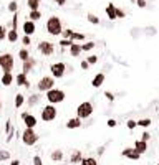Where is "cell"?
<instances>
[{
  "label": "cell",
  "mask_w": 159,
  "mask_h": 165,
  "mask_svg": "<svg viewBox=\"0 0 159 165\" xmlns=\"http://www.w3.org/2000/svg\"><path fill=\"white\" fill-rule=\"evenodd\" d=\"M53 2H55V3H57L58 7H63V5H65V3L68 2V0H53Z\"/></svg>",
  "instance_id": "obj_50"
},
{
  "label": "cell",
  "mask_w": 159,
  "mask_h": 165,
  "mask_svg": "<svg viewBox=\"0 0 159 165\" xmlns=\"http://www.w3.org/2000/svg\"><path fill=\"white\" fill-rule=\"evenodd\" d=\"M126 127H128L129 130H133V129L138 127V122H136L134 119H128V121H126Z\"/></svg>",
  "instance_id": "obj_38"
},
{
  "label": "cell",
  "mask_w": 159,
  "mask_h": 165,
  "mask_svg": "<svg viewBox=\"0 0 159 165\" xmlns=\"http://www.w3.org/2000/svg\"><path fill=\"white\" fill-rule=\"evenodd\" d=\"M78 165H99V164H98L96 157H83L81 162H80Z\"/></svg>",
  "instance_id": "obj_26"
},
{
  "label": "cell",
  "mask_w": 159,
  "mask_h": 165,
  "mask_svg": "<svg viewBox=\"0 0 159 165\" xmlns=\"http://www.w3.org/2000/svg\"><path fill=\"white\" fill-rule=\"evenodd\" d=\"M7 10L10 12V13H15V12H18V2H17V0H12L10 3L7 5Z\"/></svg>",
  "instance_id": "obj_33"
},
{
  "label": "cell",
  "mask_w": 159,
  "mask_h": 165,
  "mask_svg": "<svg viewBox=\"0 0 159 165\" xmlns=\"http://www.w3.org/2000/svg\"><path fill=\"white\" fill-rule=\"evenodd\" d=\"M33 165H43V160L40 155H33Z\"/></svg>",
  "instance_id": "obj_45"
},
{
  "label": "cell",
  "mask_w": 159,
  "mask_h": 165,
  "mask_svg": "<svg viewBox=\"0 0 159 165\" xmlns=\"http://www.w3.org/2000/svg\"><path fill=\"white\" fill-rule=\"evenodd\" d=\"M93 112H95V106H93L91 101H83V103L78 104V107H76V117L78 119L86 121V119H90L93 116Z\"/></svg>",
  "instance_id": "obj_5"
},
{
  "label": "cell",
  "mask_w": 159,
  "mask_h": 165,
  "mask_svg": "<svg viewBox=\"0 0 159 165\" xmlns=\"http://www.w3.org/2000/svg\"><path fill=\"white\" fill-rule=\"evenodd\" d=\"M71 43H73V41L70 40V38H60V46H62V48H68Z\"/></svg>",
  "instance_id": "obj_40"
},
{
  "label": "cell",
  "mask_w": 159,
  "mask_h": 165,
  "mask_svg": "<svg viewBox=\"0 0 159 165\" xmlns=\"http://www.w3.org/2000/svg\"><path fill=\"white\" fill-rule=\"evenodd\" d=\"M156 165H159V164H156Z\"/></svg>",
  "instance_id": "obj_54"
},
{
  "label": "cell",
  "mask_w": 159,
  "mask_h": 165,
  "mask_svg": "<svg viewBox=\"0 0 159 165\" xmlns=\"http://www.w3.org/2000/svg\"><path fill=\"white\" fill-rule=\"evenodd\" d=\"M70 40H71V41H76V43H81V41L86 40V36L83 35V33H80V31H73L71 36H70Z\"/></svg>",
  "instance_id": "obj_28"
},
{
  "label": "cell",
  "mask_w": 159,
  "mask_h": 165,
  "mask_svg": "<svg viewBox=\"0 0 159 165\" xmlns=\"http://www.w3.org/2000/svg\"><path fill=\"white\" fill-rule=\"evenodd\" d=\"M80 68H81V69H85V71H88V69H90V64H88L86 60H83V61L80 63Z\"/></svg>",
  "instance_id": "obj_48"
},
{
  "label": "cell",
  "mask_w": 159,
  "mask_h": 165,
  "mask_svg": "<svg viewBox=\"0 0 159 165\" xmlns=\"http://www.w3.org/2000/svg\"><path fill=\"white\" fill-rule=\"evenodd\" d=\"M86 61H88V64H90V66H93V64H96V63H98V56H96V55H88V56H86Z\"/></svg>",
  "instance_id": "obj_37"
},
{
  "label": "cell",
  "mask_w": 159,
  "mask_h": 165,
  "mask_svg": "<svg viewBox=\"0 0 159 165\" xmlns=\"http://www.w3.org/2000/svg\"><path fill=\"white\" fill-rule=\"evenodd\" d=\"M15 68V56L12 53H0V71L2 73H13Z\"/></svg>",
  "instance_id": "obj_4"
},
{
  "label": "cell",
  "mask_w": 159,
  "mask_h": 165,
  "mask_svg": "<svg viewBox=\"0 0 159 165\" xmlns=\"http://www.w3.org/2000/svg\"><path fill=\"white\" fill-rule=\"evenodd\" d=\"M65 125H67V129H70V130H73V129H80V127L83 125V121H81V119H78L76 116H75V117H70V119H68Z\"/></svg>",
  "instance_id": "obj_19"
},
{
  "label": "cell",
  "mask_w": 159,
  "mask_h": 165,
  "mask_svg": "<svg viewBox=\"0 0 159 165\" xmlns=\"http://www.w3.org/2000/svg\"><path fill=\"white\" fill-rule=\"evenodd\" d=\"M80 45H81V51H85V53L91 51L93 48L96 46V43H95V41H86V43H80Z\"/></svg>",
  "instance_id": "obj_32"
},
{
  "label": "cell",
  "mask_w": 159,
  "mask_h": 165,
  "mask_svg": "<svg viewBox=\"0 0 159 165\" xmlns=\"http://www.w3.org/2000/svg\"><path fill=\"white\" fill-rule=\"evenodd\" d=\"M138 122V127H143V129H148L149 125L153 124V121L149 117H143V119H139V121H136Z\"/></svg>",
  "instance_id": "obj_30"
},
{
  "label": "cell",
  "mask_w": 159,
  "mask_h": 165,
  "mask_svg": "<svg viewBox=\"0 0 159 165\" xmlns=\"http://www.w3.org/2000/svg\"><path fill=\"white\" fill-rule=\"evenodd\" d=\"M22 31H23V35L27 36H33L36 31V23L32 20H25L22 23Z\"/></svg>",
  "instance_id": "obj_12"
},
{
  "label": "cell",
  "mask_w": 159,
  "mask_h": 165,
  "mask_svg": "<svg viewBox=\"0 0 159 165\" xmlns=\"http://www.w3.org/2000/svg\"><path fill=\"white\" fill-rule=\"evenodd\" d=\"M15 84L18 86V88H25V89H30L32 84H30V79H28V74H25V73H18V74H15Z\"/></svg>",
  "instance_id": "obj_11"
},
{
  "label": "cell",
  "mask_w": 159,
  "mask_h": 165,
  "mask_svg": "<svg viewBox=\"0 0 159 165\" xmlns=\"http://www.w3.org/2000/svg\"><path fill=\"white\" fill-rule=\"evenodd\" d=\"M71 33H73L71 28H63V31H62L63 38H70V36H71Z\"/></svg>",
  "instance_id": "obj_43"
},
{
  "label": "cell",
  "mask_w": 159,
  "mask_h": 165,
  "mask_svg": "<svg viewBox=\"0 0 159 165\" xmlns=\"http://www.w3.org/2000/svg\"><path fill=\"white\" fill-rule=\"evenodd\" d=\"M133 147H134L136 150H138V152H139L141 155H143V154H146V150H148V142H144V140L138 139L136 142H134Z\"/></svg>",
  "instance_id": "obj_22"
},
{
  "label": "cell",
  "mask_w": 159,
  "mask_h": 165,
  "mask_svg": "<svg viewBox=\"0 0 159 165\" xmlns=\"http://www.w3.org/2000/svg\"><path fill=\"white\" fill-rule=\"evenodd\" d=\"M50 76L55 79H63L67 76V63L63 61H57L50 64Z\"/></svg>",
  "instance_id": "obj_8"
},
{
  "label": "cell",
  "mask_w": 159,
  "mask_h": 165,
  "mask_svg": "<svg viewBox=\"0 0 159 165\" xmlns=\"http://www.w3.org/2000/svg\"><path fill=\"white\" fill-rule=\"evenodd\" d=\"M103 152H104V147H99L98 149V155H103Z\"/></svg>",
  "instance_id": "obj_52"
},
{
  "label": "cell",
  "mask_w": 159,
  "mask_h": 165,
  "mask_svg": "<svg viewBox=\"0 0 159 165\" xmlns=\"http://www.w3.org/2000/svg\"><path fill=\"white\" fill-rule=\"evenodd\" d=\"M121 155H123V157H126V159H129V160H134V162L141 159V154H139L134 147H126V149H123Z\"/></svg>",
  "instance_id": "obj_16"
},
{
  "label": "cell",
  "mask_w": 159,
  "mask_h": 165,
  "mask_svg": "<svg viewBox=\"0 0 159 165\" xmlns=\"http://www.w3.org/2000/svg\"><path fill=\"white\" fill-rule=\"evenodd\" d=\"M36 50H38V53H40L41 56L50 58V56H53V55H55V43L46 41V40H41V41H38Z\"/></svg>",
  "instance_id": "obj_9"
},
{
  "label": "cell",
  "mask_w": 159,
  "mask_h": 165,
  "mask_svg": "<svg viewBox=\"0 0 159 165\" xmlns=\"http://www.w3.org/2000/svg\"><path fill=\"white\" fill-rule=\"evenodd\" d=\"M58 117V109L57 106H53V104H48L46 103L43 107L40 109V121L41 122H46V124H50V122H55Z\"/></svg>",
  "instance_id": "obj_3"
},
{
  "label": "cell",
  "mask_w": 159,
  "mask_h": 165,
  "mask_svg": "<svg viewBox=\"0 0 159 165\" xmlns=\"http://www.w3.org/2000/svg\"><path fill=\"white\" fill-rule=\"evenodd\" d=\"M106 125H108V127H116V125H118V121H116V119H108V121H106Z\"/></svg>",
  "instance_id": "obj_44"
},
{
  "label": "cell",
  "mask_w": 159,
  "mask_h": 165,
  "mask_svg": "<svg viewBox=\"0 0 159 165\" xmlns=\"http://www.w3.org/2000/svg\"><path fill=\"white\" fill-rule=\"evenodd\" d=\"M104 12H106V17H108L109 20H116V5L108 3L106 8H104Z\"/></svg>",
  "instance_id": "obj_23"
},
{
  "label": "cell",
  "mask_w": 159,
  "mask_h": 165,
  "mask_svg": "<svg viewBox=\"0 0 159 165\" xmlns=\"http://www.w3.org/2000/svg\"><path fill=\"white\" fill-rule=\"evenodd\" d=\"M35 68H36V60L33 56H30L28 60H25V61H22V73H25V74L32 73Z\"/></svg>",
  "instance_id": "obj_15"
},
{
  "label": "cell",
  "mask_w": 159,
  "mask_h": 165,
  "mask_svg": "<svg viewBox=\"0 0 159 165\" xmlns=\"http://www.w3.org/2000/svg\"><path fill=\"white\" fill-rule=\"evenodd\" d=\"M7 28L5 25H0V41H4V40H7Z\"/></svg>",
  "instance_id": "obj_39"
},
{
  "label": "cell",
  "mask_w": 159,
  "mask_h": 165,
  "mask_svg": "<svg viewBox=\"0 0 159 165\" xmlns=\"http://www.w3.org/2000/svg\"><path fill=\"white\" fill-rule=\"evenodd\" d=\"M18 40H20L18 30H12V28H8V30H7V41H8V43H17Z\"/></svg>",
  "instance_id": "obj_21"
},
{
  "label": "cell",
  "mask_w": 159,
  "mask_h": 165,
  "mask_svg": "<svg viewBox=\"0 0 159 165\" xmlns=\"http://www.w3.org/2000/svg\"><path fill=\"white\" fill-rule=\"evenodd\" d=\"M86 20L91 23V25H99V17H96L95 13H88L86 15Z\"/></svg>",
  "instance_id": "obj_34"
},
{
  "label": "cell",
  "mask_w": 159,
  "mask_h": 165,
  "mask_svg": "<svg viewBox=\"0 0 159 165\" xmlns=\"http://www.w3.org/2000/svg\"><path fill=\"white\" fill-rule=\"evenodd\" d=\"M0 84L4 88H10L12 84H15V74L13 73H2L0 74Z\"/></svg>",
  "instance_id": "obj_13"
},
{
  "label": "cell",
  "mask_w": 159,
  "mask_h": 165,
  "mask_svg": "<svg viewBox=\"0 0 159 165\" xmlns=\"http://www.w3.org/2000/svg\"><path fill=\"white\" fill-rule=\"evenodd\" d=\"M5 160H10V152L5 149H0V162H5Z\"/></svg>",
  "instance_id": "obj_35"
},
{
  "label": "cell",
  "mask_w": 159,
  "mask_h": 165,
  "mask_svg": "<svg viewBox=\"0 0 159 165\" xmlns=\"http://www.w3.org/2000/svg\"><path fill=\"white\" fill-rule=\"evenodd\" d=\"M149 139H151V134H149L148 130H144L143 134H141V140H144V142H148Z\"/></svg>",
  "instance_id": "obj_47"
},
{
  "label": "cell",
  "mask_w": 159,
  "mask_h": 165,
  "mask_svg": "<svg viewBox=\"0 0 159 165\" xmlns=\"http://www.w3.org/2000/svg\"><path fill=\"white\" fill-rule=\"evenodd\" d=\"M124 17H126L124 10H121L119 7H116V18H124Z\"/></svg>",
  "instance_id": "obj_46"
},
{
  "label": "cell",
  "mask_w": 159,
  "mask_h": 165,
  "mask_svg": "<svg viewBox=\"0 0 159 165\" xmlns=\"http://www.w3.org/2000/svg\"><path fill=\"white\" fill-rule=\"evenodd\" d=\"M25 99H27L25 94H22V93L15 94V98H13V107H15V109H22L23 106H25Z\"/></svg>",
  "instance_id": "obj_20"
},
{
  "label": "cell",
  "mask_w": 159,
  "mask_h": 165,
  "mask_svg": "<svg viewBox=\"0 0 159 165\" xmlns=\"http://www.w3.org/2000/svg\"><path fill=\"white\" fill-rule=\"evenodd\" d=\"M41 18V12L40 10H30V13H28V17H27V20H32V21H38Z\"/></svg>",
  "instance_id": "obj_27"
},
{
  "label": "cell",
  "mask_w": 159,
  "mask_h": 165,
  "mask_svg": "<svg viewBox=\"0 0 159 165\" xmlns=\"http://www.w3.org/2000/svg\"><path fill=\"white\" fill-rule=\"evenodd\" d=\"M104 98L108 99L109 103H113L114 99H116V96H114V94H113V93H111V91H104Z\"/></svg>",
  "instance_id": "obj_42"
},
{
  "label": "cell",
  "mask_w": 159,
  "mask_h": 165,
  "mask_svg": "<svg viewBox=\"0 0 159 165\" xmlns=\"http://www.w3.org/2000/svg\"><path fill=\"white\" fill-rule=\"evenodd\" d=\"M136 5H138L139 8H144V7H146V0H136Z\"/></svg>",
  "instance_id": "obj_49"
},
{
  "label": "cell",
  "mask_w": 159,
  "mask_h": 165,
  "mask_svg": "<svg viewBox=\"0 0 159 165\" xmlns=\"http://www.w3.org/2000/svg\"><path fill=\"white\" fill-rule=\"evenodd\" d=\"M20 119H22V122H23V125H25L27 129H35L36 124H38V117H36L33 112H30V111L20 112Z\"/></svg>",
  "instance_id": "obj_10"
},
{
  "label": "cell",
  "mask_w": 159,
  "mask_h": 165,
  "mask_svg": "<svg viewBox=\"0 0 159 165\" xmlns=\"http://www.w3.org/2000/svg\"><path fill=\"white\" fill-rule=\"evenodd\" d=\"M41 99H43V94L41 93H33V94H30V96H27L25 104L28 107H35V106H38V104L41 103Z\"/></svg>",
  "instance_id": "obj_14"
},
{
  "label": "cell",
  "mask_w": 159,
  "mask_h": 165,
  "mask_svg": "<svg viewBox=\"0 0 159 165\" xmlns=\"http://www.w3.org/2000/svg\"><path fill=\"white\" fill-rule=\"evenodd\" d=\"M8 165H20V160L18 159H12L10 162H8Z\"/></svg>",
  "instance_id": "obj_51"
},
{
  "label": "cell",
  "mask_w": 159,
  "mask_h": 165,
  "mask_svg": "<svg viewBox=\"0 0 159 165\" xmlns=\"http://www.w3.org/2000/svg\"><path fill=\"white\" fill-rule=\"evenodd\" d=\"M22 142H23V145H27V147H33V145L38 144V140H40V135L36 134L35 129H23V132H22Z\"/></svg>",
  "instance_id": "obj_7"
},
{
  "label": "cell",
  "mask_w": 159,
  "mask_h": 165,
  "mask_svg": "<svg viewBox=\"0 0 159 165\" xmlns=\"http://www.w3.org/2000/svg\"><path fill=\"white\" fill-rule=\"evenodd\" d=\"M68 53H70V56L71 58H80L81 56V45L80 43H76V41H73L71 45L68 46Z\"/></svg>",
  "instance_id": "obj_18"
},
{
  "label": "cell",
  "mask_w": 159,
  "mask_h": 165,
  "mask_svg": "<svg viewBox=\"0 0 159 165\" xmlns=\"http://www.w3.org/2000/svg\"><path fill=\"white\" fill-rule=\"evenodd\" d=\"M22 45H23V46H25V48H28V46H30V45H32V36H27V35H23V36H22Z\"/></svg>",
  "instance_id": "obj_36"
},
{
  "label": "cell",
  "mask_w": 159,
  "mask_h": 165,
  "mask_svg": "<svg viewBox=\"0 0 159 165\" xmlns=\"http://www.w3.org/2000/svg\"><path fill=\"white\" fill-rule=\"evenodd\" d=\"M63 157H65V155H63V152H62L60 149H55V150L50 154V159L53 160V162H62Z\"/></svg>",
  "instance_id": "obj_25"
},
{
  "label": "cell",
  "mask_w": 159,
  "mask_h": 165,
  "mask_svg": "<svg viewBox=\"0 0 159 165\" xmlns=\"http://www.w3.org/2000/svg\"><path fill=\"white\" fill-rule=\"evenodd\" d=\"M2 107H4V101H2V96H0V111H2Z\"/></svg>",
  "instance_id": "obj_53"
},
{
  "label": "cell",
  "mask_w": 159,
  "mask_h": 165,
  "mask_svg": "<svg viewBox=\"0 0 159 165\" xmlns=\"http://www.w3.org/2000/svg\"><path fill=\"white\" fill-rule=\"evenodd\" d=\"M13 129H15V127L12 125V122H10V121H7V122H5V127H4V130H5V134L8 135V134H10V130H13Z\"/></svg>",
  "instance_id": "obj_41"
},
{
  "label": "cell",
  "mask_w": 159,
  "mask_h": 165,
  "mask_svg": "<svg viewBox=\"0 0 159 165\" xmlns=\"http://www.w3.org/2000/svg\"><path fill=\"white\" fill-rule=\"evenodd\" d=\"M45 30L50 36H60L62 35L63 23H62V20H60V17H57V15L48 17V20H46V23H45Z\"/></svg>",
  "instance_id": "obj_2"
},
{
  "label": "cell",
  "mask_w": 159,
  "mask_h": 165,
  "mask_svg": "<svg viewBox=\"0 0 159 165\" xmlns=\"http://www.w3.org/2000/svg\"><path fill=\"white\" fill-rule=\"evenodd\" d=\"M57 86V79L55 78H51L50 74H45V76H41L38 81H36V91L41 94H45L46 91H50L51 88H55Z\"/></svg>",
  "instance_id": "obj_6"
},
{
  "label": "cell",
  "mask_w": 159,
  "mask_h": 165,
  "mask_svg": "<svg viewBox=\"0 0 159 165\" xmlns=\"http://www.w3.org/2000/svg\"><path fill=\"white\" fill-rule=\"evenodd\" d=\"M43 98L46 99V103L48 104H53V106H58V104L65 103V99H67V93L63 91V89L60 88H51L50 91H46L45 94H43Z\"/></svg>",
  "instance_id": "obj_1"
},
{
  "label": "cell",
  "mask_w": 159,
  "mask_h": 165,
  "mask_svg": "<svg viewBox=\"0 0 159 165\" xmlns=\"http://www.w3.org/2000/svg\"><path fill=\"white\" fill-rule=\"evenodd\" d=\"M40 3L41 0H27V7L30 10H40Z\"/></svg>",
  "instance_id": "obj_29"
},
{
  "label": "cell",
  "mask_w": 159,
  "mask_h": 165,
  "mask_svg": "<svg viewBox=\"0 0 159 165\" xmlns=\"http://www.w3.org/2000/svg\"><path fill=\"white\" fill-rule=\"evenodd\" d=\"M104 81H106V74H104V73H96V74L93 76V79H91V86L95 89H98V88H101L103 84H104Z\"/></svg>",
  "instance_id": "obj_17"
},
{
  "label": "cell",
  "mask_w": 159,
  "mask_h": 165,
  "mask_svg": "<svg viewBox=\"0 0 159 165\" xmlns=\"http://www.w3.org/2000/svg\"><path fill=\"white\" fill-rule=\"evenodd\" d=\"M18 58H20V61H25V60H28L30 58V51H28V48H20L18 50Z\"/></svg>",
  "instance_id": "obj_31"
},
{
  "label": "cell",
  "mask_w": 159,
  "mask_h": 165,
  "mask_svg": "<svg viewBox=\"0 0 159 165\" xmlns=\"http://www.w3.org/2000/svg\"><path fill=\"white\" fill-rule=\"evenodd\" d=\"M83 159V154H81V150H73L71 155H70V164H80Z\"/></svg>",
  "instance_id": "obj_24"
}]
</instances>
